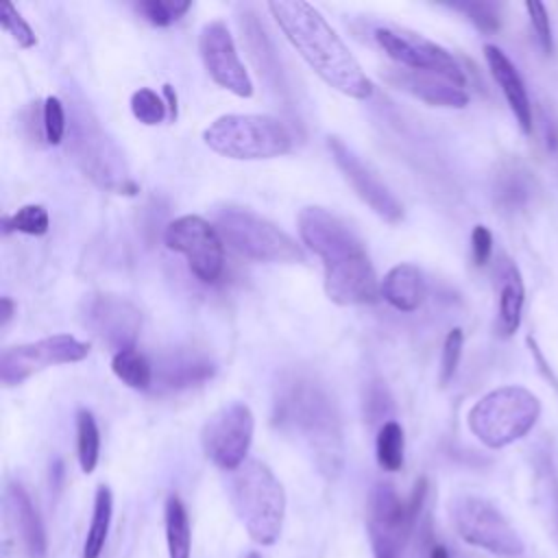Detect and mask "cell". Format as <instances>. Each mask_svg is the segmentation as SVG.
<instances>
[{
	"mask_svg": "<svg viewBox=\"0 0 558 558\" xmlns=\"http://www.w3.org/2000/svg\"><path fill=\"white\" fill-rule=\"evenodd\" d=\"M296 222L303 244L323 262L325 292L333 303L366 305L381 296L366 248L342 218L312 205L299 211Z\"/></svg>",
	"mask_w": 558,
	"mask_h": 558,
	"instance_id": "cell-1",
	"label": "cell"
},
{
	"mask_svg": "<svg viewBox=\"0 0 558 558\" xmlns=\"http://www.w3.org/2000/svg\"><path fill=\"white\" fill-rule=\"evenodd\" d=\"M275 425L294 436L327 477L338 475L344 460L342 423L327 388L305 373H288L275 390Z\"/></svg>",
	"mask_w": 558,
	"mask_h": 558,
	"instance_id": "cell-2",
	"label": "cell"
},
{
	"mask_svg": "<svg viewBox=\"0 0 558 558\" xmlns=\"http://www.w3.org/2000/svg\"><path fill=\"white\" fill-rule=\"evenodd\" d=\"M268 11L292 48L329 87L349 98H371L373 81L318 9L303 0H272Z\"/></svg>",
	"mask_w": 558,
	"mask_h": 558,
	"instance_id": "cell-3",
	"label": "cell"
},
{
	"mask_svg": "<svg viewBox=\"0 0 558 558\" xmlns=\"http://www.w3.org/2000/svg\"><path fill=\"white\" fill-rule=\"evenodd\" d=\"M229 495L238 519L257 545H272L283 527L286 490L259 460H246L231 471Z\"/></svg>",
	"mask_w": 558,
	"mask_h": 558,
	"instance_id": "cell-4",
	"label": "cell"
},
{
	"mask_svg": "<svg viewBox=\"0 0 558 558\" xmlns=\"http://www.w3.org/2000/svg\"><path fill=\"white\" fill-rule=\"evenodd\" d=\"M538 416L541 401L532 390L523 386H501L475 401L466 423L482 445L501 449L523 438L536 425Z\"/></svg>",
	"mask_w": 558,
	"mask_h": 558,
	"instance_id": "cell-5",
	"label": "cell"
},
{
	"mask_svg": "<svg viewBox=\"0 0 558 558\" xmlns=\"http://www.w3.org/2000/svg\"><path fill=\"white\" fill-rule=\"evenodd\" d=\"M203 142L229 159H272L290 153L292 135L283 122L259 113H227L216 118Z\"/></svg>",
	"mask_w": 558,
	"mask_h": 558,
	"instance_id": "cell-6",
	"label": "cell"
},
{
	"mask_svg": "<svg viewBox=\"0 0 558 558\" xmlns=\"http://www.w3.org/2000/svg\"><path fill=\"white\" fill-rule=\"evenodd\" d=\"M427 480L421 477L410 497L401 499L388 482H377L368 493L366 532L375 558H403L408 538L425 504Z\"/></svg>",
	"mask_w": 558,
	"mask_h": 558,
	"instance_id": "cell-7",
	"label": "cell"
},
{
	"mask_svg": "<svg viewBox=\"0 0 558 558\" xmlns=\"http://www.w3.org/2000/svg\"><path fill=\"white\" fill-rule=\"evenodd\" d=\"M216 229L235 253L268 264H301L303 248L275 222L244 207H222L216 214Z\"/></svg>",
	"mask_w": 558,
	"mask_h": 558,
	"instance_id": "cell-8",
	"label": "cell"
},
{
	"mask_svg": "<svg viewBox=\"0 0 558 558\" xmlns=\"http://www.w3.org/2000/svg\"><path fill=\"white\" fill-rule=\"evenodd\" d=\"M70 150L83 172L98 185L120 194H135V183L126 174L122 155L118 153L111 137L100 129L89 107L83 102L74 107L70 122Z\"/></svg>",
	"mask_w": 558,
	"mask_h": 558,
	"instance_id": "cell-9",
	"label": "cell"
},
{
	"mask_svg": "<svg viewBox=\"0 0 558 558\" xmlns=\"http://www.w3.org/2000/svg\"><path fill=\"white\" fill-rule=\"evenodd\" d=\"M456 532L469 545L490 554L514 558L523 554V541L497 506L477 495H460L451 501Z\"/></svg>",
	"mask_w": 558,
	"mask_h": 558,
	"instance_id": "cell-10",
	"label": "cell"
},
{
	"mask_svg": "<svg viewBox=\"0 0 558 558\" xmlns=\"http://www.w3.org/2000/svg\"><path fill=\"white\" fill-rule=\"evenodd\" d=\"M255 418L246 403L231 401L218 408L201 429L205 456L222 471H235L246 462Z\"/></svg>",
	"mask_w": 558,
	"mask_h": 558,
	"instance_id": "cell-11",
	"label": "cell"
},
{
	"mask_svg": "<svg viewBox=\"0 0 558 558\" xmlns=\"http://www.w3.org/2000/svg\"><path fill=\"white\" fill-rule=\"evenodd\" d=\"M163 242L170 251L185 257L192 275L203 283H214L225 270V242L214 225L205 218L187 214L174 218L166 231Z\"/></svg>",
	"mask_w": 558,
	"mask_h": 558,
	"instance_id": "cell-12",
	"label": "cell"
},
{
	"mask_svg": "<svg viewBox=\"0 0 558 558\" xmlns=\"http://www.w3.org/2000/svg\"><path fill=\"white\" fill-rule=\"evenodd\" d=\"M87 353L89 344L70 333H54L35 342L15 344L0 355V381L4 386H17L48 366L81 362Z\"/></svg>",
	"mask_w": 558,
	"mask_h": 558,
	"instance_id": "cell-13",
	"label": "cell"
},
{
	"mask_svg": "<svg viewBox=\"0 0 558 558\" xmlns=\"http://www.w3.org/2000/svg\"><path fill=\"white\" fill-rule=\"evenodd\" d=\"M375 41L401 68L438 72V74L449 76L451 81L466 87V76H464L460 63L453 59V54L449 50H445L442 46H438L432 39H427L418 33L405 31V28L379 26V28H375Z\"/></svg>",
	"mask_w": 558,
	"mask_h": 558,
	"instance_id": "cell-14",
	"label": "cell"
},
{
	"mask_svg": "<svg viewBox=\"0 0 558 558\" xmlns=\"http://www.w3.org/2000/svg\"><path fill=\"white\" fill-rule=\"evenodd\" d=\"M198 52L211 81L240 98L253 96V81L238 57L233 37L222 20H211L201 28Z\"/></svg>",
	"mask_w": 558,
	"mask_h": 558,
	"instance_id": "cell-15",
	"label": "cell"
},
{
	"mask_svg": "<svg viewBox=\"0 0 558 558\" xmlns=\"http://www.w3.org/2000/svg\"><path fill=\"white\" fill-rule=\"evenodd\" d=\"M327 148L340 168L342 177L355 190V194L386 222L397 225L403 220V205L399 198L368 170V166L336 135L327 137Z\"/></svg>",
	"mask_w": 558,
	"mask_h": 558,
	"instance_id": "cell-16",
	"label": "cell"
},
{
	"mask_svg": "<svg viewBox=\"0 0 558 558\" xmlns=\"http://www.w3.org/2000/svg\"><path fill=\"white\" fill-rule=\"evenodd\" d=\"M85 325L118 353L135 347L142 314L122 296L94 294L89 301H85Z\"/></svg>",
	"mask_w": 558,
	"mask_h": 558,
	"instance_id": "cell-17",
	"label": "cell"
},
{
	"mask_svg": "<svg viewBox=\"0 0 558 558\" xmlns=\"http://www.w3.org/2000/svg\"><path fill=\"white\" fill-rule=\"evenodd\" d=\"M388 81L397 85L399 89L412 94L414 98L432 105V107H451L462 109L469 105L466 87L451 81L449 76H442L438 72H425V70H392L388 74Z\"/></svg>",
	"mask_w": 558,
	"mask_h": 558,
	"instance_id": "cell-18",
	"label": "cell"
},
{
	"mask_svg": "<svg viewBox=\"0 0 558 558\" xmlns=\"http://www.w3.org/2000/svg\"><path fill=\"white\" fill-rule=\"evenodd\" d=\"M155 381L166 390H183L214 377L216 364L196 349H174L153 366Z\"/></svg>",
	"mask_w": 558,
	"mask_h": 558,
	"instance_id": "cell-19",
	"label": "cell"
},
{
	"mask_svg": "<svg viewBox=\"0 0 558 558\" xmlns=\"http://www.w3.org/2000/svg\"><path fill=\"white\" fill-rule=\"evenodd\" d=\"M484 59L488 63V70L495 78V83L499 85L506 102L510 105V111L514 113V120L519 124V129L530 135L532 133V102H530V96H527V89H525V83L517 70V65L508 59V54L493 46V44H486L484 46Z\"/></svg>",
	"mask_w": 558,
	"mask_h": 558,
	"instance_id": "cell-20",
	"label": "cell"
},
{
	"mask_svg": "<svg viewBox=\"0 0 558 558\" xmlns=\"http://www.w3.org/2000/svg\"><path fill=\"white\" fill-rule=\"evenodd\" d=\"M7 508L11 512L13 525L22 538V545L31 558H44L48 551V541H46V530L39 519L37 508L33 506L28 493L24 490L22 484L9 482L7 484Z\"/></svg>",
	"mask_w": 558,
	"mask_h": 558,
	"instance_id": "cell-21",
	"label": "cell"
},
{
	"mask_svg": "<svg viewBox=\"0 0 558 558\" xmlns=\"http://www.w3.org/2000/svg\"><path fill=\"white\" fill-rule=\"evenodd\" d=\"M499 277V301H497V333L501 338H510L521 327L523 303H525V286L519 268L504 259L497 270Z\"/></svg>",
	"mask_w": 558,
	"mask_h": 558,
	"instance_id": "cell-22",
	"label": "cell"
},
{
	"mask_svg": "<svg viewBox=\"0 0 558 558\" xmlns=\"http://www.w3.org/2000/svg\"><path fill=\"white\" fill-rule=\"evenodd\" d=\"M379 294L399 312H414L425 299V279L418 266L401 262L379 281Z\"/></svg>",
	"mask_w": 558,
	"mask_h": 558,
	"instance_id": "cell-23",
	"label": "cell"
},
{
	"mask_svg": "<svg viewBox=\"0 0 558 558\" xmlns=\"http://www.w3.org/2000/svg\"><path fill=\"white\" fill-rule=\"evenodd\" d=\"M163 519H166L168 558H190V549H192L190 517L183 501L177 495H170L166 499Z\"/></svg>",
	"mask_w": 558,
	"mask_h": 558,
	"instance_id": "cell-24",
	"label": "cell"
},
{
	"mask_svg": "<svg viewBox=\"0 0 558 558\" xmlns=\"http://www.w3.org/2000/svg\"><path fill=\"white\" fill-rule=\"evenodd\" d=\"M111 512H113V497L109 486L100 484L94 495V512L92 521L87 527V536L83 543V558H98L102 554L107 534H109V523H111Z\"/></svg>",
	"mask_w": 558,
	"mask_h": 558,
	"instance_id": "cell-25",
	"label": "cell"
},
{
	"mask_svg": "<svg viewBox=\"0 0 558 558\" xmlns=\"http://www.w3.org/2000/svg\"><path fill=\"white\" fill-rule=\"evenodd\" d=\"M111 368L120 381H124L129 388L135 390H148L155 384V371L153 364L144 353H140L135 347L113 353Z\"/></svg>",
	"mask_w": 558,
	"mask_h": 558,
	"instance_id": "cell-26",
	"label": "cell"
},
{
	"mask_svg": "<svg viewBox=\"0 0 558 558\" xmlns=\"http://www.w3.org/2000/svg\"><path fill=\"white\" fill-rule=\"evenodd\" d=\"M76 456L83 473H92L100 456V432L89 410L76 412Z\"/></svg>",
	"mask_w": 558,
	"mask_h": 558,
	"instance_id": "cell-27",
	"label": "cell"
},
{
	"mask_svg": "<svg viewBox=\"0 0 558 558\" xmlns=\"http://www.w3.org/2000/svg\"><path fill=\"white\" fill-rule=\"evenodd\" d=\"M403 429L397 421H384L375 438V456L384 471H399L403 466Z\"/></svg>",
	"mask_w": 558,
	"mask_h": 558,
	"instance_id": "cell-28",
	"label": "cell"
},
{
	"mask_svg": "<svg viewBox=\"0 0 558 558\" xmlns=\"http://www.w3.org/2000/svg\"><path fill=\"white\" fill-rule=\"evenodd\" d=\"M2 225H4V233L20 231V233H28V235H44L50 227V218H48V209L44 205L33 203V205L20 207L11 216H4Z\"/></svg>",
	"mask_w": 558,
	"mask_h": 558,
	"instance_id": "cell-29",
	"label": "cell"
},
{
	"mask_svg": "<svg viewBox=\"0 0 558 558\" xmlns=\"http://www.w3.org/2000/svg\"><path fill=\"white\" fill-rule=\"evenodd\" d=\"M166 102L163 98L153 92L150 87H140L133 92L131 96V111L133 116L142 122V124H159L163 118H166Z\"/></svg>",
	"mask_w": 558,
	"mask_h": 558,
	"instance_id": "cell-30",
	"label": "cell"
},
{
	"mask_svg": "<svg viewBox=\"0 0 558 558\" xmlns=\"http://www.w3.org/2000/svg\"><path fill=\"white\" fill-rule=\"evenodd\" d=\"M192 2L187 0H142L137 2V11L155 26H168L177 22Z\"/></svg>",
	"mask_w": 558,
	"mask_h": 558,
	"instance_id": "cell-31",
	"label": "cell"
},
{
	"mask_svg": "<svg viewBox=\"0 0 558 558\" xmlns=\"http://www.w3.org/2000/svg\"><path fill=\"white\" fill-rule=\"evenodd\" d=\"M41 129L44 137L48 144L57 146L63 142V135L68 131V120H65V107L61 98L48 96L44 100V111H41Z\"/></svg>",
	"mask_w": 558,
	"mask_h": 558,
	"instance_id": "cell-32",
	"label": "cell"
},
{
	"mask_svg": "<svg viewBox=\"0 0 558 558\" xmlns=\"http://www.w3.org/2000/svg\"><path fill=\"white\" fill-rule=\"evenodd\" d=\"M456 11H462L482 33H495L501 26L499 7L493 2H453Z\"/></svg>",
	"mask_w": 558,
	"mask_h": 558,
	"instance_id": "cell-33",
	"label": "cell"
},
{
	"mask_svg": "<svg viewBox=\"0 0 558 558\" xmlns=\"http://www.w3.org/2000/svg\"><path fill=\"white\" fill-rule=\"evenodd\" d=\"M462 347H464V333H462L460 327H453L445 336V342H442L440 375H438L440 386H447L453 379V375L458 371V364H460V357H462Z\"/></svg>",
	"mask_w": 558,
	"mask_h": 558,
	"instance_id": "cell-34",
	"label": "cell"
},
{
	"mask_svg": "<svg viewBox=\"0 0 558 558\" xmlns=\"http://www.w3.org/2000/svg\"><path fill=\"white\" fill-rule=\"evenodd\" d=\"M0 24H2V28L17 41V46H22V48H33V46L37 44V37H35V33H33V28L26 24V20L20 15V11H17L11 2H4V4H2Z\"/></svg>",
	"mask_w": 558,
	"mask_h": 558,
	"instance_id": "cell-35",
	"label": "cell"
},
{
	"mask_svg": "<svg viewBox=\"0 0 558 558\" xmlns=\"http://www.w3.org/2000/svg\"><path fill=\"white\" fill-rule=\"evenodd\" d=\"M525 11L530 15V24L536 33V41L545 54L554 52V35L549 24V13L543 2H525Z\"/></svg>",
	"mask_w": 558,
	"mask_h": 558,
	"instance_id": "cell-36",
	"label": "cell"
},
{
	"mask_svg": "<svg viewBox=\"0 0 558 558\" xmlns=\"http://www.w3.org/2000/svg\"><path fill=\"white\" fill-rule=\"evenodd\" d=\"M471 255L475 266H486L493 255V233L484 225H475L471 231Z\"/></svg>",
	"mask_w": 558,
	"mask_h": 558,
	"instance_id": "cell-37",
	"label": "cell"
},
{
	"mask_svg": "<svg viewBox=\"0 0 558 558\" xmlns=\"http://www.w3.org/2000/svg\"><path fill=\"white\" fill-rule=\"evenodd\" d=\"M15 314V303L9 299V296H2L0 299V325L4 327Z\"/></svg>",
	"mask_w": 558,
	"mask_h": 558,
	"instance_id": "cell-38",
	"label": "cell"
},
{
	"mask_svg": "<svg viewBox=\"0 0 558 558\" xmlns=\"http://www.w3.org/2000/svg\"><path fill=\"white\" fill-rule=\"evenodd\" d=\"M163 96H166V102H168L170 118L174 120V118H177L179 107H177V94H174V89H172V85H170V83H166V85H163Z\"/></svg>",
	"mask_w": 558,
	"mask_h": 558,
	"instance_id": "cell-39",
	"label": "cell"
},
{
	"mask_svg": "<svg viewBox=\"0 0 558 558\" xmlns=\"http://www.w3.org/2000/svg\"><path fill=\"white\" fill-rule=\"evenodd\" d=\"M429 558H449V554H447V549L442 545H434L432 551H429Z\"/></svg>",
	"mask_w": 558,
	"mask_h": 558,
	"instance_id": "cell-40",
	"label": "cell"
},
{
	"mask_svg": "<svg viewBox=\"0 0 558 558\" xmlns=\"http://www.w3.org/2000/svg\"><path fill=\"white\" fill-rule=\"evenodd\" d=\"M246 558H262V556H259V554H257V551H251V554H248V556H246Z\"/></svg>",
	"mask_w": 558,
	"mask_h": 558,
	"instance_id": "cell-41",
	"label": "cell"
}]
</instances>
